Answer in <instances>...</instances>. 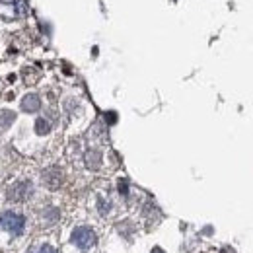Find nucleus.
<instances>
[{"label":"nucleus","mask_w":253,"mask_h":253,"mask_svg":"<svg viewBox=\"0 0 253 253\" xmlns=\"http://www.w3.org/2000/svg\"><path fill=\"white\" fill-rule=\"evenodd\" d=\"M32 195V183L30 181H18L8 189L10 201H24Z\"/></svg>","instance_id":"nucleus-4"},{"label":"nucleus","mask_w":253,"mask_h":253,"mask_svg":"<svg viewBox=\"0 0 253 253\" xmlns=\"http://www.w3.org/2000/svg\"><path fill=\"white\" fill-rule=\"evenodd\" d=\"M0 228L6 230V232L12 234V236H20V234H24L26 220H24V216L18 214V212H4V214L0 216Z\"/></svg>","instance_id":"nucleus-1"},{"label":"nucleus","mask_w":253,"mask_h":253,"mask_svg":"<svg viewBox=\"0 0 253 253\" xmlns=\"http://www.w3.org/2000/svg\"><path fill=\"white\" fill-rule=\"evenodd\" d=\"M0 14L6 18H20L24 14V0H0Z\"/></svg>","instance_id":"nucleus-3"},{"label":"nucleus","mask_w":253,"mask_h":253,"mask_svg":"<svg viewBox=\"0 0 253 253\" xmlns=\"http://www.w3.org/2000/svg\"><path fill=\"white\" fill-rule=\"evenodd\" d=\"M30 253H57V252L49 244H35L32 250H30Z\"/></svg>","instance_id":"nucleus-8"},{"label":"nucleus","mask_w":253,"mask_h":253,"mask_svg":"<svg viewBox=\"0 0 253 253\" xmlns=\"http://www.w3.org/2000/svg\"><path fill=\"white\" fill-rule=\"evenodd\" d=\"M152 253H164V252H162L160 248H154V252H152Z\"/></svg>","instance_id":"nucleus-10"},{"label":"nucleus","mask_w":253,"mask_h":253,"mask_svg":"<svg viewBox=\"0 0 253 253\" xmlns=\"http://www.w3.org/2000/svg\"><path fill=\"white\" fill-rule=\"evenodd\" d=\"M43 181H45V185L49 189H59L61 183H63V171L59 168H51V169H47L43 173Z\"/></svg>","instance_id":"nucleus-5"},{"label":"nucleus","mask_w":253,"mask_h":253,"mask_svg":"<svg viewBox=\"0 0 253 253\" xmlns=\"http://www.w3.org/2000/svg\"><path fill=\"white\" fill-rule=\"evenodd\" d=\"M35 128H37L39 134H45V132H49V123H47L45 119H39L37 125H35Z\"/></svg>","instance_id":"nucleus-9"},{"label":"nucleus","mask_w":253,"mask_h":253,"mask_svg":"<svg viewBox=\"0 0 253 253\" xmlns=\"http://www.w3.org/2000/svg\"><path fill=\"white\" fill-rule=\"evenodd\" d=\"M72 244L76 246V248H80V250H92L95 246V242H97V238H95L94 230H90V228H86V226H80V228H76L74 232H72Z\"/></svg>","instance_id":"nucleus-2"},{"label":"nucleus","mask_w":253,"mask_h":253,"mask_svg":"<svg viewBox=\"0 0 253 253\" xmlns=\"http://www.w3.org/2000/svg\"><path fill=\"white\" fill-rule=\"evenodd\" d=\"M86 166L92 168V169H97V168L101 166V154L95 152V150H90V152L86 154Z\"/></svg>","instance_id":"nucleus-7"},{"label":"nucleus","mask_w":253,"mask_h":253,"mask_svg":"<svg viewBox=\"0 0 253 253\" xmlns=\"http://www.w3.org/2000/svg\"><path fill=\"white\" fill-rule=\"evenodd\" d=\"M22 109L26 111V113H33V111H37L39 109V97L35 94H30L24 97V101H22Z\"/></svg>","instance_id":"nucleus-6"}]
</instances>
